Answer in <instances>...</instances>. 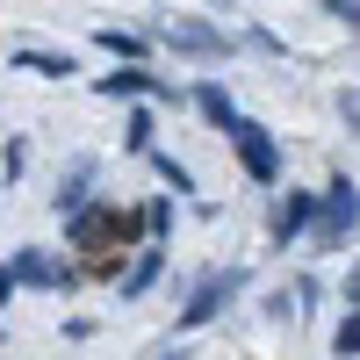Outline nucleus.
I'll list each match as a JSON object with an SVG mask.
<instances>
[{
	"label": "nucleus",
	"instance_id": "1",
	"mask_svg": "<svg viewBox=\"0 0 360 360\" xmlns=\"http://www.w3.org/2000/svg\"><path fill=\"white\" fill-rule=\"evenodd\" d=\"M231 144H238V159H245V173H252V180H281V152H274V137H266L259 123H238V130H231Z\"/></svg>",
	"mask_w": 360,
	"mask_h": 360
},
{
	"label": "nucleus",
	"instance_id": "2",
	"mask_svg": "<svg viewBox=\"0 0 360 360\" xmlns=\"http://www.w3.org/2000/svg\"><path fill=\"white\" fill-rule=\"evenodd\" d=\"M231 288H238V274H209V281L195 288V303L180 310V324H209V317H217V310L231 303Z\"/></svg>",
	"mask_w": 360,
	"mask_h": 360
},
{
	"label": "nucleus",
	"instance_id": "3",
	"mask_svg": "<svg viewBox=\"0 0 360 360\" xmlns=\"http://www.w3.org/2000/svg\"><path fill=\"white\" fill-rule=\"evenodd\" d=\"M15 274H22V281H37V288H65V281H72L65 266H51L44 252H22V259H15Z\"/></svg>",
	"mask_w": 360,
	"mask_h": 360
},
{
	"label": "nucleus",
	"instance_id": "4",
	"mask_svg": "<svg viewBox=\"0 0 360 360\" xmlns=\"http://www.w3.org/2000/svg\"><path fill=\"white\" fill-rule=\"evenodd\" d=\"M310 217H317V202H310V195H288V202L274 209V238H295V231H303Z\"/></svg>",
	"mask_w": 360,
	"mask_h": 360
},
{
	"label": "nucleus",
	"instance_id": "5",
	"mask_svg": "<svg viewBox=\"0 0 360 360\" xmlns=\"http://www.w3.org/2000/svg\"><path fill=\"white\" fill-rule=\"evenodd\" d=\"M360 188H353V180H332V209H324V231H346L353 217H360V202H353Z\"/></svg>",
	"mask_w": 360,
	"mask_h": 360
},
{
	"label": "nucleus",
	"instance_id": "6",
	"mask_svg": "<svg viewBox=\"0 0 360 360\" xmlns=\"http://www.w3.org/2000/svg\"><path fill=\"white\" fill-rule=\"evenodd\" d=\"M101 94H173V86H159L152 72H137V65H130V72H108V79H101Z\"/></svg>",
	"mask_w": 360,
	"mask_h": 360
},
{
	"label": "nucleus",
	"instance_id": "7",
	"mask_svg": "<svg viewBox=\"0 0 360 360\" xmlns=\"http://www.w3.org/2000/svg\"><path fill=\"white\" fill-rule=\"evenodd\" d=\"M195 101H202V115H209V123H224V130H238V123H245V115L231 108V94H224V86H202Z\"/></svg>",
	"mask_w": 360,
	"mask_h": 360
},
{
	"label": "nucleus",
	"instance_id": "8",
	"mask_svg": "<svg viewBox=\"0 0 360 360\" xmlns=\"http://www.w3.org/2000/svg\"><path fill=\"white\" fill-rule=\"evenodd\" d=\"M166 37H173V44H188V51H217V44H224L217 29H195V22H166Z\"/></svg>",
	"mask_w": 360,
	"mask_h": 360
},
{
	"label": "nucleus",
	"instance_id": "9",
	"mask_svg": "<svg viewBox=\"0 0 360 360\" xmlns=\"http://www.w3.org/2000/svg\"><path fill=\"white\" fill-rule=\"evenodd\" d=\"M22 65H29V72H51V79H65V72H72V58H65V51H22Z\"/></svg>",
	"mask_w": 360,
	"mask_h": 360
},
{
	"label": "nucleus",
	"instance_id": "10",
	"mask_svg": "<svg viewBox=\"0 0 360 360\" xmlns=\"http://www.w3.org/2000/svg\"><path fill=\"white\" fill-rule=\"evenodd\" d=\"M332 346H339V353H360V310H346V317H339V332H332Z\"/></svg>",
	"mask_w": 360,
	"mask_h": 360
},
{
	"label": "nucleus",
	"instance_id": "11",
	"mask_svg": "<svg viewBox=\"0 0 360 360\" xmlns=\"http://www.w3.org/2000/svg\"><path fill=\"white\" fill-rule=\"evenodd\" d=\"M152 274H159V252H144V259L130 266V274H123V295H137V288H144V281H152Z\"/></svg>",
	"mask_w": 360,
	"mask_h": 360
},
{
	"label": "nucleus",
	"instance_id": "12",
	"mask_svg": "<svg viewBox=\"0 0 360 360\" xmlns=\"http://www.w3.org/2000/svg\"><path fill=\"white\" fill-rule=\"evenodd\" d=\"M101 44H108V51H123V58H137V51H144L137 37H123V29H101Z\"/></svg>",
	"mask_w": 360,
	"mask_h": 360
},
{
	"label": "nucleus",
	"instance_id": "13",
	"mask_svg": "<svg viewBox=\"0 0 360 360\" xmlns=\"http://www.w3.org/2000/svg\"><path fill=\"white\" fill-rule=\"evenodd\" d=\"M346 303H353V310H360V274H353V281H346Z\"/></svg>",
	"mask_w": 360,
	"mask_h": 360
},
{
	"label": "nucleus",
	"instance_id": "14",
	"mask_svg": "<svg viewBox=\"0 0 360 360\" xmlns=\"http://www.w3.org/2000/svg\"><path fill=\"white\" fill-rule=\"evenodd\" d=\"M8 288H15V274H8V266H0V303H8Z\"/></svg>",
	"mask_w": 360,
	"mask_h": 360
},
{
	"label": "nucleus",
	"instance_id": "15",
	"mask_svg": "<svg viewBox=\"0 0 360 360\" xmlns=\"http://www.w3.org/2000/svg\"><path fill=\"white\" fill-rule=\"evenodd\" d=\"M346 22H353V29H360V8H346Z\"/></svg>",
	"mask_w": 360,
	"mask_h": 360
}]
</instances>
